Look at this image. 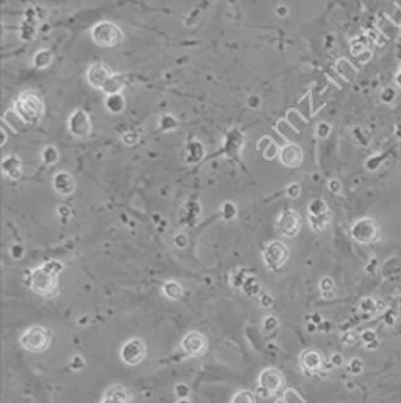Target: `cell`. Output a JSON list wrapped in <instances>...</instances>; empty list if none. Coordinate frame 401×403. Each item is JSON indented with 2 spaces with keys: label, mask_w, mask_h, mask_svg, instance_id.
<instances>
[{
  "label": "cell",
  "mask_w": 401,
  "mask_h": 403,
  "mask_svg": "<svg viewBox=\"0 0 401 403\" xmlns=\"http://www.w3.org/2000/svg\"><path fill=\"white\" fill-rule=\"evenodd\" d=\"M15 112L28 125H35L44 115V103L38 94L25 92L15 102Z\"/></svg>",
  "instance_id": "cell-1"
},
{
  "label": "cell",
  "mask_w": 401,
  "mask_h": 403,
  "mask_svg": "<svg viewBox=\"0 0 401 403\" xmlns=\"http://www.w3.org/2000/svg\"><path fill=\"white\" fill-rule=\"evenodd\" d=\"M60 265L57 262H49L35 269L31 274L30 286L40 295H50L57 285V275L60 272Z\"/></svg>",
  "instance_id": "cell-2"
},
{
  "label": "cell",
  "mask_w": 401,
  "mask_h": 403,
  "mask_svg": "<svg viewBox=\"0 0 401 403\" xmlns=\"http://www.w3.org/2000/svg\"><path fill=\"white\" fill-rule=\"evenodd\" d=\"M91 35L93 41L100 47H115L123 40L121 28L109 21H101L92 28Z\"/></svg>",
  "instance_id": "cell-3"
},
{
  "label": "cell",
  "mask_w": 401,
  "mask_h": 403,
  "mask_svg": "<svg viewBox=\"0 0 401 403\" xmlns=\"http://www.w3.org/2000/svg\"><path fill=\"white\" fill-rule=\"evenodd\" d=\"M21 346L31 352H42L51 344V334L42 326H31L20 337Z\"/></svg>",
  "instance_id": "cell-4"
},
{
  "label": "cell",
  "mask_w": 401,
  "mask_h": 403,
  "mask_svg": "<svg viewBox=\"0 0 401 403\" xmlns=\"http://www.w3.org/2000/svg\"><path fill=\"white\" fill-rule=\"evenodd\" d=\"M181 348L189 357H200L207 351L208 342L202 333L197 331L188 332L182 338Z\"/></svg>",
  "instance_id": "cell-5"
},
{
  "label": "cell",
  "mask_w": 401,
  "mask_h": 403,
  "mask_svg": "<svg viewBox=\"0 0 401 403\" xmlns=\"http://www.w3.org/2000/svg\"><path fill=\"white\" fill-rule=\"evenodd\" d=\"M146 346L139 338H133L125 342L121 348V359L128 366H138L146 356Z\"/></svg>",
  "instance_id": "cell-6"
},
{
  "label": "cell",
  "mask_w": 401,
  "mask_h": 403,
  "mask_svg": "<svg viewBox=\"0 0 401 403\" xmlns=\"http://www.w3.org/2000/svg\"><path fill=\"white\" fill-rule=\"evenodd\" d=\"M112 75V70L110 69L109 65H106L105 63H94L87 72V80H88L89 85L94 88L104 89L105 85Z\"/></svg>",
  "instance_id": "cell-7"
},
{
  "label": "cell",
  "mask_w": 401,
  "mask_h": 403,
  "mask_svg": "<svg viewBox=\"0 0 401 403\" xmlns=\"http://www.w3.org/2000/svg\"><path fill=\"white\" fill-rule=\"evenodd\" d=\"M284 376L277 368H265L258 378V386L268 390L271 395L278 391L283 386Z\"/></svg>",
  "instance_id": "cell-8"
},
{
  "label": "cell",
  "mask_w": 401,
  "mask_h": 403,
  "mask_svg": "<svg viewBox=\"0 0 401 403\" xmlns=\"http://www.w3.org/2000/svg\"><path fill=\"white\" fill-rule=\"evenodd\" d=\"M69 130L78 138H86L92 132V122L88 115L82 110H77L71 115L69 120Z\"/></svg>",
  "instance_id": "cell-9"
},
{
  "label": "cell",
  "mask_w": 401,
  "mask_h": 403,
  "mask_svg": "<svg viewBox=\"0 0 401 403\" xmlns=\"http://www.w3.org/2000/svg\"><path fill=\"white\" fill-rule=\"evenodd\" d=\"M323 362L324 360L315 350H307V351L302 352L301 363L307 373H316L317 371L322 370Z\"/></svg>",
  "instance_id": "cell-10"
},
{
  "label": "cell",
  "mask_w": 401,
  "mask_h": 403,
  "mask_svg": "<svg viewBox=\"0 0 401 403\" xmlns=\"http://www.w3.org/2000/svg\"><path fill=\"white\" fill-rule=\"evenodd\" d=\"M53 185L55 191L59 194H67L73 193L74 188H75V183H74V179L71 178L68 173H59L55 175Z\"/></svg>",
  "instance_id": "cell-11"
},
{
  "label": "cell",
  "mask_w": 401,
  "mask_h": 403,
  "mask_svg": "<svg viewBox=\"0 0 401 403\" xmlns=\"http://www.w3.org/2000/svg\"><path fill=\"white\" fill-rule=\"evenodd\" d=\"M106 107L109 109V111L112 112V114H118V112L122 111L125 109V99L121 96V93L118 94H110L106 98Z\"/></svg>",
  "instance_id": "cell-12"
},
{
  "label": "cell",
  "mask_w": 401,
  "mask_h": 403,
  "mask_svg": "<svg viewBox=\"0 0 401 403\" xmlns=\"http://www.w3.org/2000/svg\"><path fill=\"white\" fill-rule=\"evenodd\" d=\"M123 86H125V81H123V78L121 75H112L107 83L105 85L104 89L102 91L105 93H107V96L110 94H118L122 91Z\"/></svg>",
  "instance_id": "cell-13"
},
{
  "label": "cell",
  "mask_w": 401,
  "mask_h": 403,
  "mask_svg": "<svg viewBox=\"0 0 401 403\" xmlns=\"http://www.w3.org/2000/svg\"><path fill=\"white\" fill-rule=\"evenodd\" d=\"M2 170L12 179H17L21 175L20 162L15 157H7L2 161Z\"/></svg>",
  "instance_id": "cell-14"
},
{
  "label": "cell",
  "mask_w": 401,
  "mask_h": 403,
  "mask_svg": "<svg viewBox=\"0 0 401 403\" xmlns=\"http://www.w3.org/2000/svg\"><path fill=\"white\" fill-rule=\"evenodd\" d=\"M163 291H164L166 297H169L170 299H174V301L180 299L182 297V294H183L182 286L180 284L175 283V281H168L164 285V288H163Z\"/></svg>",
  "instance_id": "cell-15"
},
{
  "label": "cell",
  "mask_w": 401,
  "mask_h": 403,
  "mask_svg": "<svg viewBox=\"0 0 401 403\" xmlns=\"http://www.w3.org/2000/svg\"><path fill=\"white\" fill-rule=\"evenodd\" d=\"M231 403H257V395L250 390H240L233 396Z\"/></svg>",
  "instance_id": "cell-16"
},
{
  "label": "cell",
  "mask_w": 401,
  "mask_h": 403,
  "mask_svg": "<svg viewBox=\"0 0 401 403\" xmlns=\"http://www.w3.org/2000/svg\"><path fill=\"white\" fill-rule=\"evenodd\" d=\"M52 62V54H50L46 50H42V51L38 52L34 57V64L38 68H46L47 65L51 64Z\"/></svg>",
  "instance_id": "cell-17"
},
{
  "label": "cell",
  "mask_w": 401,
  "mask_h": 403,
  "mask_svg": "<svg viewBox=\"0 0 401 403\" xmlns=\"http://www.w3.org/2000/svg\"><path fill=\"white\" fill-rule=\"evenodd\" d=\"M106 395L117 397V399L123 400V401H125L128 403H130L131 401V394H129L125 388H122V386H120V385H115V386H112V388H110L109 391L106 392Z\"/></svg>",
  "instance_id": "cell-18"
},
{
  "label": "cell",
  "mask_w": 401,
  "mask_h": 403,
  "mask_svg": "<svg viewBox=\"0 0 401 403\" xmlns=\"http://www.w3.org/2000/svg\"><path fill=\"white\" fill-rule=\"evenodd\" d=\"M283 399L287 403H306L305 399L293 388H288L284 390Z\"/></svg>",
  "instance_id": "cell-19"
},
{
  "label": "cell",
  "mask_w": 401,
  "mask_h": 403,
  "mask_svg": "<svg viewBox=\"0 0 401 403\" xmlns=\"http://www.w3.org/2000/svg\"><path fill=\"white\" fill-rule=\"evenodd\" d=\"M347 370L348 372L352 373V375L354 376L360 375L364 370V362L359 359H353L352 361H350V363H348Z\"/></svg>",
  "instance_id": "cell-20"
},
{
  "label": "cell",
  "mask_w": 401,
  "mask_h": 403,
  "mask_svg": "<svg viewBox=\"0 0 401 403\" xmlns=\"http://www.w3.org/2000/svg\"><path fill=\"white\" fill-rule=\"evenodd\" d=\"M42 159L47 164H52L58 159V154L53 147H47L44 152H42Z\"/></svg>",
  "instance_id": "cell-21"
},
{
  "label": "cell",
  "mask_w": 401,
  "mask_h": 403,
  "mask_svg": "<svg viewBox=\"0 0 401 403\" xmlns=\"http://www.w3.org/2000/svg\"><path fill=\"white\" fill-rule=\"evenodd\" d=\"M175 392H176V395L180 397V399H187V397L189 396L191 390H189V388L186 385V384H177L175 388Z\"/></svg>",
  "instance_id": "cell-22"
},
{
  "label": "cell",
  "mask_w": 401,
  "mask_h": 403,
  "mask_svg": "<svg viewBox=\"0 0 401 403\" xmlns=\"http://www.w3.org/2000/svg\"><path fill=\"white\" fill-rule=\"evenodd\" d=\"M70 366H71V368L75 371L82 370V368L84 367V360L81 356H74L70 362Z\"/></svg>",
  "instance_id": "cell-23"
},
{
  "label": "cell",
  "mask_w": 401,
  "mask_h": 403,
  "mask_svg": "<svg viewBox=\"0 0 401 403\" xmlns=\"http://www.w3.org/2000/svg\"><path fill=\"white\" fill-rule=\"evenodd\" d=\"M375 339H377V338H376V333H375L374 331L366 330L361 333V341H363L365 344L371 343V342H374Z\"/></svg>",
  "instance_id": "cell-24"
},
{
  "label": "cell",
  "mask_w": 401,
  "mask_h": 403,
  "mask_svg": "<svg viewBox=\"0 0 401 403\" xmlns=\"http://www.w3.org/2000/svg\"><path fill=\"white\" fill-rule=\"evenodd\" d=\"M264 326L266 327V330H274L277 326V320L274 317H268L264 321Z\"/></svg>",
  "instance_id": "cell-25"
},
{
  "label": "cell",
  "mask_w": 401,
  "mask_h": 403,
  "mask_svg": "<svg viewBox=\"0 0 401 403\" xmlns=\"http://www.w3.org/2000/svg\"><path fill=\"white\" fill-rule=\"evenodd\" d=\"M330 361L335 367H340V366L344 365V357H342L341 354H334L330 357Z\"/></svg>",
  "instance_id": "cell-26"
},
{
  "label": "cell",
  "mask_w": 401,
  "mask_h": 403,
  "mask_svg": "<svg viewBox=\"0 0 401 403\" xmlns=\"http://www.w3.org/2000/svg\"><path fill=\"white\" fill-rule=\"evenodd\" d=\"M100 403H128V402L123 401V400H121V399H117V397H113V396H110V395L105 394L104 399L101 400V402Z\"/></svg>",
  "instance_id": "cell-27"
},
{
  "label": "cell",
  "mask_w": 401,
  "mask_h": 403,
  "mask_svg": "<svg viewBox=\"0 0 401 403\" xmlns=\"http://www.w3.org/2000/svg\"><path fill=\"white\" fill-rule=\"evenodd\" d=\"M255 395L259 397H262V399H269V397L271 396L270 392L268 391V390H265L262 386H258L257 389H255Z\"/></svg>",
  "instance_id": "cell-28"
},
{
  "label": "cell",
  "mask_w": 401,
  "mask_h": 403,
  "mask_svg": "<svg viewBox=\"0 0 401 403\" xmlns=\"http://www.w3.org/2000/svg\"><path fill=\"white\" fill-rule=\"evenodd\" d=\"M355 339H357V337H355L353 333H346L342 341H344L345 344H352V343H354Z\"/></svg>",
  "instance_id": "cell-29"
},
{
  "label": "cell",
  "mask_w": 401,
  "mask_h": 403,
  "mask_svg": "<svg viewBox=\"0 0 401 403\" xmlns=\"http://www.w3.org/2000/svg\"><path fill=\"white\" fill-rule=\"evenodd\" d=\"M277 14L281 16V17H283V16L288 14V7L284 6V5H281V6L277 7Z\"/></svg>",
  "instance_id": "cell-30"
},
{
  "label": "cell",
  "mask_w": 401,
  "mask_h": 403,
  "mask_svg": "<svg viewBox=\"0 0 401 403\" xmlns=\"http://www.w3.org/2000/svg\"><path fill=\"white\" fill-rule=\"evenodd\" d=\"M378 346H379V342L377 341V339H375L374 342H371V343H368L366 344V349L368 350H376L377 348H378Z\"/></svg>",
  "instance_id": "cell-31"
},
{
  "label": "cell",
  "mask_w": 401,
  "mask_h": 403,
  "mask_svg": "<svg viewBox=\"0 0 401 403\" xmlns=\"http://www.w3.org/2000/svg\"><path fill=\"white\" fill-rule=\"evenodd\" d=\"M346 388H347L348 390H354L355 388H357V385H355L354 381L350 380V381H347V383H346Z\"/></svg>",
  "instance_id": "cell-32"
},
{
  "label": "cell",
  "mask_w": 401,
  "mask_h": 403,
  "mask_svg": "<svg viewBox=\"0 0 401 403\" xmlns=\"http://www.w3.org/2000/svg\"><path fill=\"white\" fill-rule=\"evenodd\" d=\"M177 403H191V402H189L187 399H180V401H178Z\"/></svg>",
  "instance_id": "cell-33"
},
{
  "label": "cell",
  "mask_w": 401,
  "mask_h": 403,
  "mask_svg": "<svg viewBox=\"0 0 401 403\" xmlns=\"http://www.w3.org/2000/svg\"><path fill=\"white\" fill-rule=\"evenodd\" d=\"M275 403H287L286 401H284V399L283 397H282V399H278V400H276L275 401Z\"/></svg>",
  "instance_id": "cell-34"
}]
</instances>
